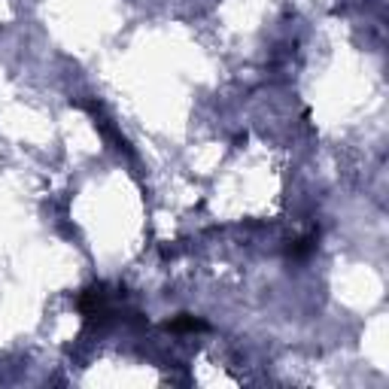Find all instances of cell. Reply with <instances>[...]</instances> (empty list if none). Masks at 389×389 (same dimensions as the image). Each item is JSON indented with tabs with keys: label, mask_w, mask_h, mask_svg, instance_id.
Instances as JSON below:
<instances>
[{
	"label": "cell",
	"mask_w": 389,
	"mask_h": 389,
	"mask_svg": "<svg viewBox=\"0 0 389 389\" xmlns=\"http://www.w3.org/2000/svg\"><path fill=\"white\" fill-rule=\"evenodd\" d=\"M170 328H174V331H201L204 323H198V319L186 316V319H174V323H170Z\"/></svg>",
	"instance_id": "1"
}]
</instances>
